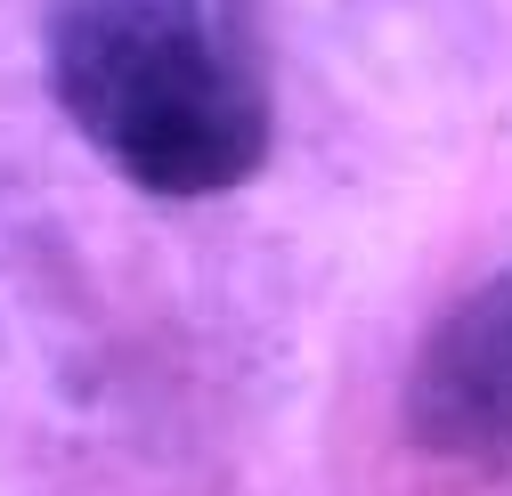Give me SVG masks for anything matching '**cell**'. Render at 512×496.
Instances as JSON below:
<instances>
[{"label":"cell","instance_id":"6da1fadb","mask_svg":"<svg viewBox=\"0 0 512 496\" xmlns=\"http://www.w3.org/2000/svg\"><path fill=\"white\" fill-rule=\"evenodd\" d=\"M49 82L147 196L244 188L269 155V82L236 0H57Z\"/></svg>","mask_w":512,"mask_h":496},{"label":"cell","instance_id":"7a4b0ae2","mask_svg":"<svg viewBox=\"0 0 512 496\" xmlns=\"http://www.w3.org/2000/svg\"><path fill=\"white\" fill-rule=\"evenodd\" d=\"M407 440L464 472H512V269L464 293L415 350Z\"/></svg>","mask_w":512,"mask_h":496}]
</instances>
